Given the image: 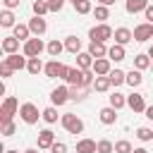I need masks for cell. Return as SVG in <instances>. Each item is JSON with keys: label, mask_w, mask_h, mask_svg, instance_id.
<instances>
[{"label": "cell", "mask_w": 153, "mask_h": 153, "mask_svg": "<svg viewBox=\"0 0 153 153\" xmlns=\"http://www.w3.org/2000/svg\"><path fill=\"white\" fill-rule=\"evenodd\" d=\"M19 108H22V105H19V100H17L14 96H7V98L2 100V105H0V124L12 122V115H14Z\"/></svg>", "instance_id": "obj_1"}, {"label": "cell", "mask_w": 153, "mask_h": 153, "mask_svg": "<svg viewBox=\"0 0 153 153\" xmlns=\"http://www.w3.org/2000/svg\"><path fill=\"white\" fill-rule=\"evenodd\" d=\"M60 124H62L69 134H81V131H84V122H81V117H76L74 112L60 115Z\"/></svg>", "instance_id": "obj_2"}, {"label": "cell", "mask_w": 153, "mask_h": 153, "mask_svg": "<svg viewBox=\"0 0 153 153\" xmlns=\"http://www.w3.org/2000/svg\"><path fill=\"white\" fill-rule=\"evenodd\" d=\"M112 36H115V31H112L108 24H96V26L88 29V38H91L93 43H105V41L112 38Z\"/></svg>", "instance_id": "obj_3"}, {"label": "cell", "mask_w": 153, "mask_h": 153, "mask_svg": "<svg viewBox=\"0 0 153 153\" xmlns=\"http://www.w3.org/2000/svg\"><path fill=\"white\" fill-rule=\"evenodd\" d=\"M19 117H22V122H26V124H36L38 120H43V112H38V108H36L33 103H22Z\"/></svg>", "instance_id": "obj_4"}, {"label": "cell", "mask_w": 153, "mask_h": 153, "mask_svg": "<svg viewBox=\"0 0 153 153\" xmlns=\"http://www.w3.org/2000/svg\"><path fill=\"white\" fill-rule=\"evenodd\" d=\"M67 72H69V67L62 65L60 60H50V62H45V76H50V79H65Z\"/></svg>", "instance_id": "obj_5"}, {"label": "cell", "mask_w": 153, "mask_h": 153, "mask_svg": "<svg viewBox=\"0 0 153 153\" xmlns=\"http://www.w3.org/2000/svg\"><path fill=\"white\" fill-rule=\"evenodd\" d=\"M45 48H48V45H45L38 36H33V38H29V41L24 43V55H26V57H38Z\"/></svg>", "instance_id": "obj_6"}, {"label": "cell", "mask_w": 153, "mask_h": 153, "mask_svg": "<svg viewBox=\"0 0 153 153\" xmlns=\"http://www.w3.org/2000/svg\"><path fill=\"white\" fill-rule=\"evenodd\" d=\"M12 72H19V69H26V65H29V60H26V55H19V53H14V55H7L5 60H2Z\"/></svg>", "instance_id": "obj_7"}, {"label": "cell", "mask_w": 153, "mask_h": 153, "mask_svg": "<svg viewBox=\"0 0 153 153\" xmlns=\"http://www.w3.org/2000/svg\"><path fill=\"white\" fill-rule=\"evenodd\" d=\"M134 41H139V43H143V41H148V38H153V24H148V22H143V24H139V26H134Z\"/></svg>", "instance_id": "obj_8"}, {"label": "cell", "mask_w": 153, "mask_h": 153, "mask_svg": "<svg viewBox=\"0 0 153 153\" xmlns=\"http://www.w3.org/2000/svg\"><path fill=\"white\" fill-rule=\"evenodd\" d=\"M69 100V88L67 86H57V88H53V93H50V103L57 108V105H65Z\"/></svg>", "instance_id": "obj_9"}, {"label": "cell", "mask_w": 153, "mask_h": 153, "mask_svg": "<svg viewBox=\"0 0 153 153\" xmlns=\"http://www.w3.org/2000/svg\"><path fill=\"white\" fill-rule=\"evenodd\" d=\"M110 57H98V60H93V72H96V76H108L110 72H112V67H110Z\"/></svg>", "instance_id": "obj_10"}, {"label": "cell", "mask_w": 153, "mask_h": 153, "mask_svg": "<svg viewBox=\"0 0 153 153\" xmlns=\"http://www.w3.org/2000/svg\"><path fill=\"white\" fill-rule=\"evenodd\" d=\"M127 105H129L134 112H146V108H148L141 93H129V96H127Z\"/></svg>", "instance_id": "obj_11"}, {"label": "cell", "mask_w": 153, "mask_h": 153, "mask_svg": "<svg viewBox=\"0 0 153 153\" xmlns=\"http://www.w3.org/2000/svg\"><path fill=\"white\" fill-rule=\"evenodd\" d=\"M55 141H57V139H55V134H53L50 129H43V131H38V148H41V151H50Z\"/></svg>", "instance_id": "obj_12"}, {"label": "cell", "mask_w": 153, "mask_h": 153, "mask_svg": "<svg viewBox=\"0 0 153 153\" xmlns=\"http://www.w3.org/2000/svg\"><path fill=\"white\" fill-rule=\"evenodd\" d=\"M29 29H31L33 36H43L45 29H48V24H45L43 17H36V14H33V19H29Z\"/></svg>", "instance_id": "obj_13"}, {"label": "cell", "mask_w": 153, "mask_h": 153, "mask_svg": "<svg viewBox=\"0 0 153 153\" xmlns=\"http://www.w3.org/2000/svg\"><path fill=\"white\" fill-rule=\"evenodd\" d=\"M112 38H115L117 45H127L129 41H134V33H131L127 26H120V29H115V36H112Z\"/></svg>", "instance_id": "obj_14"}, {"label": "cell", "mask_w": 153, "mask_h": 153, "mask_svg": "<svg viewBox=\"0 0 153 153\" xmlns=\"http://www.w3.org/2000/svg\"><path fill=\"white\" fill-rule=\"evenodd\" d=\"M65 81H67L69 86H81V81H84V69H79V67H69Z\"/></svg>", "instance_id": "obj_15"}, {"label": "cell", "mask_w": 153, "mask_h": 153, "mask_svg": "<svg viewBox=\"0 0 153 153\" xmlns=\"http://www.w3.org/2000/svg\"><path fill=\"white\" fill-rule=\"evenodd\" d=\"M76 153H98V141H93V139H79L76 141Z\"/></svg>", "instance_id": "obj_16"}, {"label": "cell", "mask_w": 153, "mask_h": 153, "mask_svg": "<svg viewBox=\"0 0 153 153\" xmlns=\"http://www.w3.org/2000/svg\"><path fill=\"white\" fill-rule=\"evenodd\" d=\"M76 67L84 69V72H86V69H93V55H91L88 50H81V53L76 55Z\"/></svg>", "instance_id": "obj_17"}, {"label": "cell", "mask_w": 153, "mask_h": 153, "mask_svg": "<svg viewBox=\"0 0 153 153\" xmlns=\"http://www.w3.org/2000/svg\"><path fill=\"white\" fill-rule=\"evenodd\" d=\"M148 5H151L148 0H127V2H124V10H127L129 14H136V12H146Z\"/></svg>", "instance_id": "obj_18"}, {"label": "cell", "mask_w": 153, "mask_h": 153, "mask_svg": "<svg viewBox=\"0 0 153 153\" xmlns=\"http://www.w3.org/2000/svg\"><path fill=\"white\" fill-rule=\"evenodd\" d=\"M98 117H100L103 124H115V122H117V110H115L112 105H108V108H103V110L98 112Z\"/></svg>", "instance_id": "obj_19"}, {"label": "cell", "mask_w": 153, "mask_h": 153, "mask_svg": "<svg viewBox=\"0 0 153 153\" xmlns=\"http://www.w3.org/2000/svg\"><path fill=\"white\" fill-rule=\"evenodd\" d=\"M2 50H5V55H14L19 50V38H14V36L2 38Z\"/></svg>", "instance_id": "obj_20"}, {"label": "cell", "mask_w": 153, "mask_h": 153, "mask_svg": "<svg viewBox=\"0 0 153 153\" xmlns=\"http://www.w3.org/2000/svg\"><path fill=\"white\" fill-rule=\"evenodd\" d=\"M153 62H151V55H146V53H139V55H134V69H139V72H143V69H148Z\"/></svg>", "instance_id": "obj_21"}, {"label": "cell", "mask_w": 153, "mask_h": 153, "mask_svg": "<svg viewBox=\"0 0 153 153\" xmlns=\"http://www.w3.org/2000/svg\"><path fill=\"white\" fill-rule=\"evenodd\" d=\"M65 50L79 55V53H81V38H76V36H67V38H65Z\"/></svg>", "instance_id": "obj_22"}, {"label": "cell", "mask_w": 153, "mask_h": 153, "mask_svg": "<svg viewBox=\"0 0 153 153\" xmlns=\"http://www.w3.org/2000/svg\"><path fill=\"white\" fill-rule=\"evenodd\" d=\"M69 2H72V7L76 10V14H88V12H93L91 0H69Z\"/></svg>", "instance_id": "obj_23"}, {"label": "cell", "mask_w": 153, "mask_h": 153, "mask_svg": "<svg viewBox=\"0 0 153 153\" xmlns=\"http://www.w3.org/2000/svg\"><path fill=\"white\" fill-rule=\"evenodd\" d=\"M12 36L26 43V41L31 38V29H29V24H17V26H14V33H12Z\"/></svg>", "instance_id": "obj_24"}, {"label": "cell", "mask_w": 153, "mask_h": 153, "mask_svg": "<svg viewBox=\"0 0 153 153\" xmlns=\"http://www.w3.org/2000/svg\"><path fill=\"white\" fill-rule=\"evenodd\" d=\"M88 53L93 55V60H98V57H108V48H105V43H93V41H91Z\"/></svg>", "instance_id": "obj_25"}, {"label": "cell", "mask_w": 153, "mask_h": 153, "mask_svg": "<svg viewBox=\"0 0 153 153\" xmlns=\"http://www.w3.org/2000/svg\"><path fill=\"white\" fill-rule=\"evenodd\" d=\"M108 57L110 60H115V62H122L124 57H127V53H124V45H112V48H108Z\"/></svg>", "instance_id": "obj_26"}, {"label": "cell", "mask_w": 153, "mask_h": 153, "mask_svg": "<svg viewBox=\"0 0 153 153\" xmlns=\"http://www.w3.org/2000/svg\"><path fill=\"white\" fill-rule=\"evenodd\" d=\"M26 72H29V74H38V72H45V65H43V60H41V57H29Z\"/></svg>", "instance_id": "obj_27"}, {"label": "cell", "mask_w": 153, "mask_h": 153, "mask_svg": "<svg viewBox=\"0 0 153 153\" xmlns=\"http://www.w3.org/2000/svg\"><path fill=\"white\" fill-rule=\"evenodd\" d=\"M108 79H110L112 86H122V84H127V72H122V69H112V72L108 74Z\"/></svg>", "instance_id": "obj_28"}, {"label": "cell", "mask_w": 153, "mask_h": 153, "mask_svg": "<svg viewBox=\"0 0 153 153\" xmlns=\"http://www.w3.org/2000/svg\"><path fill=\"white\" fill-rule=\"evenodd\" d=\"M31 10H33V14H36V17H43V14H48V12H50V7H48V0H33Z\"/></svg>", "instance_id": "obj_29"}, {"label": "cell", "mask_w": 153, "mask_h": 153, "mask_svg": "<svg viewBox=\"0 0 153 153\" xmlns=\"http://www.w3.org/2000/svg\"><path fill=\"white\" fill-rule=\"evenodd\" d=\"M45 50H48V55H50V57H55V60H57V57H60V53L65 50V43H60V41L55 38V41H50V43H48V48H45Z\"/></svg>", "instance_id": "obj_30"}, {"label": "cell", "mask_w": 153, "mask_h": 153, "mask_svg": "<svg viewBox=\"0 0 153 153\" xmlns=\"http://www.w3.org/2000/svg\"><path fill=\"white\" fill-rule=\"evenodd\" d=\"M93 88H96L98 93H105V91H110V88H112V84H110V79H108V76H96Z\"/></svg>", "instance_id": "obj_31"}, {"label": "cell", "mask_w": 153, "mask_h": 153, "mask_svg": "<svg viewBox=\"0 0 153 153\" xmlns=\"http://www.w3.org/2000/svg\"><path fill=\"white\" fill-rule=\"evenodd\" d=\"M93 17H96L100 24H105V19H110V10H108L105 5H96V7H93Z\"/></svg>", "instance_id": "obj_32"}, {"label": "cell", "mask_w": 153, "mask_h": 153, "mask_svg": "<svg viewBox=\"0 0 153 153\" xmlns=\"http://www.w3.org/2000/svg\"><path fill=\"white\" fill-rule=\"evenodd\" d=\"M141 81H143V76H141V72H139V69H131V72H127V84H129L131 88L141 86Z\"/></svg>", "instance_id": "obj_33"}, {"label": "cell", "mask_w": 153, "mask_h": 153, "mask_svg": "<svg viewBox=\"0 0 153 153\" xmlns=\"http://www.w3.org/2000/svg\"><path fill=\"white\" fill-rule=\"evenodd\" d=\"M0 24H2L5 29L17 26V24H14V14H12V10H2V12H0Z\"/></svg>", "instance_id": "obj_34"}, {"label": "cell", "mask_w": 153, "mask_h": 153, "mask_svg": "<svg viewBox=\"0 0 153 153\" xmlns=\"http://www.w3.org/2000/svg\"><path fill=\"white\" fill-rule=\"evenodd\" d=\"M110 105H112L115 110L124 108V105H127V96H122V93H117V91H115V93L110 96Z\"/></svg>", "instance_id": "obj_35"}, {"label": "cell", "mask_w": 153, "mask_h": 153, "mask_svg": "<svg viewBox=\"0 0 153 153\" xmlns=\"http://www.w3.org/2000/svg\"><path fill=\"white\" fill-rule=\"evenodd\" d=\"M43 122H48V124H55L57 122V108L55 105H50V108L43 110Z\"/></svg>", "instance_id": "obj_36"}, {"label": "cell", "mask_w": 153, "mask_h": 153, "mask_svg": "<svg viewBox=\"0 0 153 153\" xmlns=\"http://www.w3.org/2000/svg\"><path fill=\"white\" fill-rule=\"evenodd\" d=\"M136 139L143 141V143H146V141H153V129H148V127H139V129H136Z\"/></svg>", "instance_id": "obj_37"}, {"label": "cell", "mask_w": 153, "mask_h": 153, "mask_svg": "<svg viewBox=\"0 0 153 153\" xmlns=\"http://www.w3.org/2000/svg\"><path fill=\"white\" fill-rule=\"evenodd\" d=\"M115 153H134V148L127 139H120V141H115Z\"/></svg>", "instance_id": "obj_38"}, {"label": "cell", "mask_w": 153, "mask_h": 153, "mask_svg": "<svg viewBox=\"0 0 153 153\" xmlns=\"http://www.w3.org/2000/svg\"><path fill=\"white\" fill-rule=\"evenodd\" d=\"M98 153H115V143L108 141V139H100L98 141Z\"/></svg>", "instance_id": "obj_39"}, {"label": "cell", "mask_w": 153, "mask_h": 153, "mask_svg": "<svg viewBox=\"0 0 153 153\" xmlns=\"http://www.w3.org/2000/svg\"><path fill=\"white\" fill-rule=\"evenodd\" d=\"M14 131H17V124L14 122H5L2 124V136H12Z\"/></svg>", "instance_id": "obj_40"}, {"label": "cell", "mask_w": 153, "mask_h": 153, "mask_svg": "<svg viewBox=\"0 0 153 153\" xmlns=\"http://www.w3.org/2000/svg\"><path fill=\"white\" fill-rule=\"evenodd\" d=\"M65 2L67 0H48V7H50V12H60L65 7Z\"/></svg>", "instance_id": "obj_41"}, {"label": "cell", "mask_w": 153, "mask_h": 153, "mask_svg": "<svg viewBox=\"0 0 153 153\" xmlns=\"http://www.w3.org/2000/svg\"><path fill=\"white\" fill-rule=\"evenodd\" d=\"M50 153H67V143L55 141V143H53V148H50Z\"/></svg>", "instance_id": "obj_42"}, {"label": "cell", "mask_w": 153, "mask_h": 153, "mask_svg": "<svg viewBox=\"0 0 153 153\" xmlns=\"http://www.w3.org/2000/svg\"><path fill=\"white\" fill-rule=\"evenodd\" d=\"M0 76H2V79H10V76H12V69H10L5 62L0 65Z\"/></svg>", "instance_id": "obj_43"}, {"label": "cell", "mask_w": 153, "mask_h": 153, "mask_svg": "<svg viewBox=\"0 0 153 153\" xmlns=\"http://www.w3.org/2000/svg\"><path fill=\"white\" fill-rule=\"evenodd\" d=\"M19 2H22V0H2L5 10H17V7H19Z\"/></svg>", "instance_id": "obj_44"}, {"label": "cell", "mask_w": 153, "mask_h": 153, "mask_svg": "<svg viewBox=\"0 0 153 153\" xmlns=\"http://www.w3.org/2000/svg\"><path fill=\"white\" fill-rule=\"evenodd\" d=\"M143 14H146V19H148V24H153V5H148Z\"/></svg>", "instance_id": "obj_45"}, {"label": "cell", "mask_w": 153, "mask_h": 153, "mask_svg": "<svg viewBox=\"0 0 153 153\" xmlns=\"http://www.w3.org/2000/svg\"><path fill=\"white\" fill-rule=\"evenodd\" d=\"M143 115H146V117H148V120H151V122H153V105H148V108H146V112H143Z\"/></svg>", "instance_id": "obj_46"}, {"label": "cell", "mask_w": 153, "mask_h": 153, "mask_svg": "<svg viewBox=\"0 0 153 153\" xmlns=\"http://www.w3.org/2000/svg\"><path fill=\"white\" fill-rule=\"evenodd\" d=\"M98 2H100V5H105V7H110V5L115 2V0H98Z\"/></svg>", "instance_id": "obj_47"}, {"label": "cell", "mask_w": 153, "mask_h": 153, "mask_svg": "<svg viewBox=\"0 0 153 153\" xmlns=\"http://www.w3.org/2000/svg\"><path fill=\"white\" fill-rule=\"evenodd\" d=\"M24 153H38V148H26Z\"/></svg>", "instance_id": "obj_48"}, {"label": "cell", "mask_w": 153, "mask_h": 153, "mask_svg": "<svg viewBox=\"0 0 153 153\" xmlns=\"http://www.w3.org/2000/svg\"><path fill=\"white\" fill-rule=\"evenodd\" d=\"M134 153H148L146 148H134Z\"/></svg>", "instance_id": "obj_49"}, {"label": "cell", "mask_w": 153, "mask_h": 153, "mask_svg": "<svg viewBox=\"0 0 153 153\" xmlns=\"http://www.w3.org/2000/svg\"><path fill=\"white\" fill-rule=\"evenodd\" d=\"M2 153H19V151H14V148H7V151H2Z\"/></svg>", "instance_id": "obj_50"}, {"label": "cell", "mask_w": 153, "mask_h": 153, "mask_svg": "<svg viewBox=\"0 0 153 153\" xmlns=\"http://www.w3.org/2000/svg\"><path fill=\"white\" fill-rule=\"evenodd\" d=\"M148 55H151V57H153V48H151V50H148Z\"/></svg>", "instance_id": "obj_51"}, {"label": "cell", "mask_w": 153, "mask_h": 153, "mask_svg": "<svg viewBox=\"0 0 153 153\" xmlns=\"http://www.w3.org/2000/svg\"><path fill=\"white\" fill-rule=\"evenodd\" d=\"M151 67H153V65H151Z\"/></svg>", "instance_id": "obj_52"}, {"label": "cell", "mask_w": 153, "mask_h": 153, "mask_svg": "<svg viewBox=\"0 0 153 153\" xmlns=\"http://www.w3.org/2000/svg\"><path fill=\"white\" fill-rule=\"evenodd\" d=\"M151 48H153V45H151Z\"/></svg>", "instance_id": "obj_53"}]
</instances>
